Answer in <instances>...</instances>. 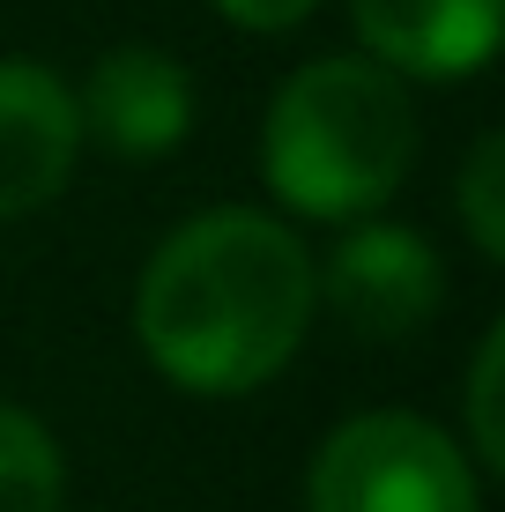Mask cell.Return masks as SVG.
Listing matches in <instances>:
<instances>
[{
  "label": "cell",
  "mask_w": 505,
  "mask_h": 512,
  "mask_svg": "<svg viewBox=\"0 0 505 512\" xmlns=\"http://www.w3.org/2000/svg\"><path fill=\"white\" fill-rule=\"evenodd\" d=\"M320 260L275 208L223 201L186 216L134 282V342L186 394L238 401L305 349Z\"/></svg>",
  "instance_id": "cell-1"
},
{
  "label": "cell",
  "mask_w": 505,
  "mask_h": 512,
  "mask_svg": "<svg viewBox=\"0 0 505 512\" xmlns=\"http://www.w3.org/2000/svg\"><path fill=\"white\" fill-rule=\"evenodd\" d=\"M416 164L409 82L364 52H320L275 90L260 119V179L305 223H357L402 193Z\"/></svg>",
  "instance_id": "cell-2"
},
{
  "label": "cell",
  "mask_w": 505,
  "mask_h": 512,
  "mask_svg": "<svg viewBox=\"0 0 505 512\" xmlns=\"http://www.w3.org/2000/svg\"><path fill=\"white\" fill-rule=\"evenodd\" d=\"M305 512H483V475L446 423L416 409H364L320 438Z\"/></svg>",
  "instance_id": "cell-3"
},
{
  "label": "cell",
  "mask_w": 505,
  "mask_h": 512,
  "mask_svg": "<svg viewBox=\"0 0 505 512\" xmlns=\"http://www.w3.org/2000/svg\"><path fill=\"white\" fill-rule=\"evenodd\" d=\"M320 305L357 342H416L446 312L439 245L409 223H379V216L342 223L335 253L320 260Z\"/></svg>",
  "instance_id": "cell-4"
},
{
  "label": "cell",
  "mask_w": 505,
  "mask_h": 512,
  "mask_svg": "<svg viewBox=\"0 0 505 512\" xmlns=\"http://www.w3.org/2000/svg\"><path fill=\"white\" fill-rule=\"evenodd\" d=\"M75 112L97 149H112L119 164H149L194 134V75L156 45H112L75 90Z\"/></svg>",
  "instance_id": "cell-5"
},
{
  "label": "cell",
  "mask_w": 505,
  "mask_h": 512,
  "mask_svg": "<svg viewBox=\"0 0 505 512\" xmlns=\"http://www.w3.org/2000/svg\"><path fill=\"white\" fill-rule=\"evenodd\" d=\"M82 156V112L52 67L0 60V223L45 208L75 179Z\"/></svg>",
  "instance_id": "cell-6"
},
{
  "label": "cell",
  "mask_w": 505,
  "mask_h": 512,
  "mask_svg": "<svg viewBox=\"0 0 505 512\" xmlns=\"http://www.w3.org/2000/svg\"><path fill=\"white\" fill-rule=\"evenodd\" d=\"M364 60L402 82H461L491 67L505 0H350Z\"/></svg>",
  "instance_id": "cell-7"
},
{
  "label": "cell",
  "mask_w": 505,
  "mask_h": 512,
  "mask_svg": "<svg viewBox=\"0 0 505 512\" xmlns=\"http://www.w3.org/2000/svg\"><path fill=\"white\" fill-rule=\"evenodd\" d=\"M67 505V453L30 409L0 401V512H60Z\"/></svg>",
  "instance_id": "cell-8"
},
{
  "label": "cell",
  "mask_w": 505,
  "mask_h": 512,
  "mask_svg": "<svg viewBox=\"0 0 505 512\" xmlns=\"http://www.w3.org/2000/svg\"><path fill=\"white\" fill-rule=\"evenodd\" d=\"M454 208L468 223V245L483 260H505V134H476L454 179Z\"/></svg>",
  "instance_id": "cell-9"
},
{
  "label": "cell",
  "mask_w": 505,
  "mask_h": 512,
  "mask_svg": "<svg viewBox=\"0 0 505 512\" xmlns=\"http://www.w3.org/2000/svg\"><path fill=\"white\" fill-rule=\"evenodd\" d=\"M498 372H505V327L491 320L468 364V461L476 475H505V416H498Z\"/></svg>",
  "instance_id": "cell-10"
},
{
  "label": "cell",
  "mask_w": 505,
  "mask_h": 512,
  "mask_svg": "<svg viewBox=\"0 0 505 512\" xmlns=\"http://www.w3.org/2000/svg\"><path fill=\"white\" fill-rule=\"evenodd\" d=\"M216 8H223V23L253 30V38H283L305 15H320V0H216Z\"/></svg>",
  "instance_id": "cell-11"
}]
</instances>
